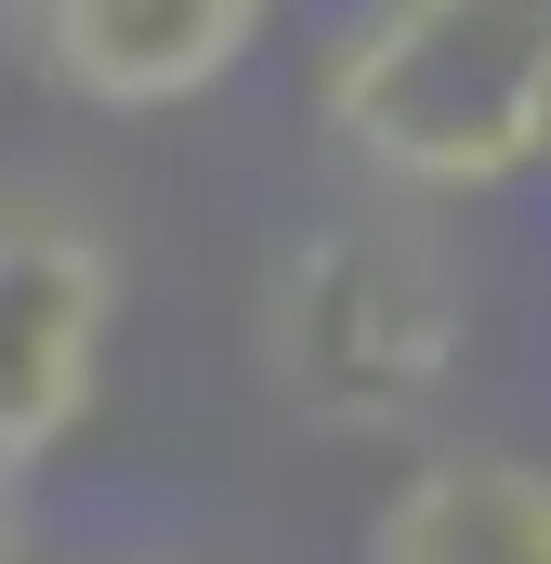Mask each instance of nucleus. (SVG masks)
I'll return each mask as SVG.
<instances>
[{"mask_svg":"<svg viewBox=\"0 0 551 564\" xmlns=\"http://www.w3.org/2000/svg\"><path fill=\"white\" fill-rule=\"evenodd\" d=\"M302 106L368 197H499L551 171V0H355Z\"/></svg>","mask_w":551,"mask_h":564,"instance_id":"1","label":"nucleus"},{"mask_svg":"<svg viewBox=\"0 0 551 564\" xmlns=\"http://www.w3.org/2000/svg\"><path fill=\"white\" fill-rule=\"evenodd\" d=\"M460 355H473V289L395 210L302 224L250 289V381L302 433H342V446L420 433Z\"/></svg>","mask_w":551,"mask_h":564,"instance_id":"2","label":"nucleus"},{"mask_svg":"<svg viewBox=\"0 0 551 564\" xmlns=\"http://www.w3.org/2000/svg\"><path fill=\"white\" fill-rule=\"evenodd\" d=\"M119 224L79 184L0 171V499H26L106 408V355H119Z\"/></svg>","mask_w":551,"mask_h":564,"instance_id":"3","label":"nucleus"},{"mask_svg":"<svg viewBox=\"0 0 551 564\" xmlns=\"http://www.w3.org/2000/svg\"><path fill=\"white\" fill-rule=\"evenodd\" d=\"M289 26V0H0V53L26 93L79 119H171L210 106Z\"/></svg>","mask_w":551,"mask_h":564,"instance_id":"4","label":"nucleus"},{"mask_svg":"<svg viewBox=\"0 0 551 564\" xmlns=\"http://www.w3.org/2000/svg\"><path fill=\"white\" fill-rule=\"evenodd\" d=\"M355 564H551V459H526V446H420L368 499Z\"/></svg>","mask_w":551,"mask_h":564,"instance_id":"5","label":"nucleus"},{"mask_svg":"<svg viewBox=\"0 0 551 564\" xmlns=\"http://www.w3.org/2000/svg\"><path fill=\"white\" fill-rule=\"evenodd\" d=\"M0 564H40L26 552V499H0Z\"/></svg>","mask_w":551,"mask_h":564,"instance_id":"6","label":"nucleus"},{"mask_svg":"<svg viewBox=\"0 0 551 564\" xmlns=\"http://www.w3.org/2000/svg\"><path fill=\"white\" fill-rule=\"evenodd\" d=\"M79 564H184V552H79Z\"/></svg>","mask_w":551,"mask_h":564,"instance_id":"7","label":"nucleus"}]
</instances>
